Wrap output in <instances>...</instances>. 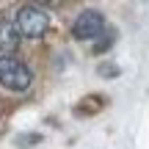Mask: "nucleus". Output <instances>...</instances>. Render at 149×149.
Instances as JSON below:
<instances>
[{
	"label": "nucleus",
	"mask_w": 149,
	"mask_h": 149,
	"mask_svg": "<svg viewBox=\"0 0 149 149\" xmlns=\"http://www.w3.org/2000/svg\"><path fill=\"white\" fill-rule=\"evenodd\" d=\"M33 83V74L22 64L19 58H14L11 53L0 55V86L8 91H28Z\"/></svg>",
	"instance_id": "nucleus-1"
},
{
	"label": "nucleus",
	"mask_w": 149,
	"mask_h": 149,
	"mask_svg": "<svg viewBox=\"0 0 149 149\" xmlns=\"http://www.w3.org/2000/svg\"><path fill=\"white\" fill-rule=\"evenodd\" d=\"M17 28L25 39H42L44 33L50 31V14L44 8H36V6H25V8L17 11L14 17Z\"/></svg>",
	"instance_id": "nucleus-2"
},
{
	"label": "nucleus",
	"mask_w": 149,
	"mask_h": 149,
	"mask_svg": "<svg viewBox=\"0 0 149 149\" xmlns=\"http://www.w3.org/2000/svg\"><path fill=\"white\" fill-rule=\"evenodd\" d=\"M105 33V17L94 8H86L77 14V19L72 22V36L77 42H97Z\"/></svg>",
	"instance_id": "nucleus-3"
},
{
	"label": "nucleus",
	"mask_w": 149,
	"mask_h": 149,
	"mask_svg": "<svg viewBox=\"0 0 149 149\" xmlns=\"http://www.w3.org/2000/svg\"><path fill=\"white\" fill-rule=\"evenodd\" d=\"M19 39H22V33H19V28H17V22L0 19V50H3V53L17 50L19 47Z\"/></svg>",
	"instance_id": "nucleus-4"
},
{
	"label": "nucleus",
	"mask_w": 149,
	"mask_h": 149,
	"mask_svg": "<svg viewBox=\"0 0 149 149\" xmlns=\"http://www.w3.org/2000/svg\"><path fill=\"white\" fill-rule=\"evenodd\" d=\"M17 144H19V146H25V149H31V146L42 144V135H36V133H25V135H17Z\"/></svg>",
	"instance_id": "nucleus-5"
},
{
	"label": "nucleus",
	"mask_w": 149,
	"mask_h": 149,
	"mask_svg": "<svg viewBox=\"0 0 149 149\" xmlns=\"http://www.w3.org/2000/svg\"><path fill=\"white\" fill-rule=\"evenodd\" d=\"M97 72H100L102 77H116V74H119V66H113V64H102Z\"/></svg>",
	"instance_id": "nucleus-6"
}]
</instances>
